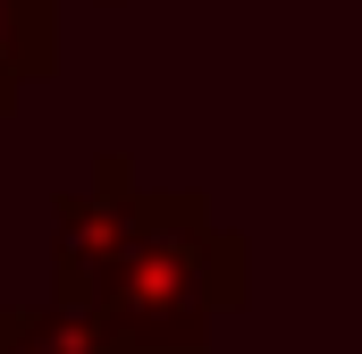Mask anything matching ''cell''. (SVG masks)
<instances>
[{
  "label": "cell",
  "instance_id": "obj_1",
  "mask_svg": "<svg viewBox=\"0 0 362 354\" xmlns=\"http://www.w3.org/2000/svg\"><path fill=\"white\" fill-rule=\"evenodd\" d=\"M51 304L118 354H202L211 321L245 304V236L219 228L211 194L144 185L127 152H101L93 185L51 202Z\"/></svg>",
  "mask_w": 362,
  "mask_h": 354
},
{
  "label": "cell",
  "instance_id": "obj_2",
  "mask_svg": "<svg viewBox=\"0 0 362 354\" xmlns=\"http://www.w3.org/2000/svg\"><path fill=\"white\" fill-rule=\"evenodd\" d=\"M59 68V0H0V118Z\"/></svg>",
  "mask_w": 362,
  "mask_h": 354
},
{
  "label": "cell",
  "instance_id": "obj_3",
  "mask_svg": "<svg viewBox=\"0 0 362 354\" xmlns=\"http://www.w3.org/2000/svg\"><path fill=\"white\" fill-rule=\"evenodd\" d=\"M0 354H118V346L93 329L85 312H68V304H42V312H8Z\"/></svg>",
  "mask_w": 362,
  "mask_h": 354
},
{
  "label": "cell",
  "instance_id": "obj_4",
  "mask_svg": "<svg viewBox=\"0 0 362 354\" xmlns=\"http://www.w3.org/2000/svg\"><path fill=\"white\" fill-rule=\"evenodd\" d=\"M0 329H8V312H0Z\"/></svg>",
  "mask_w": 362,
  "mask_h": 354
}]
</instances>
